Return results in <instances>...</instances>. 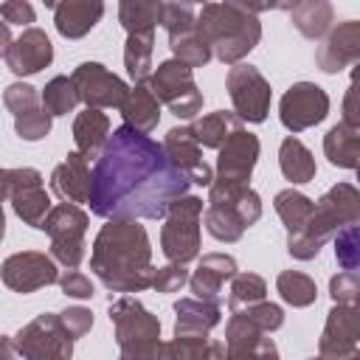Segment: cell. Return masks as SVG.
Returning a JSON list of instances; mask_svg holds the SVG:
<instances>
[{
	"label": "cell",
	"instance_id": "cell-14",
	"mask_svg": "<svg viewBox=\"0 0 360 360\" xmlns=\"http://www.w3.org/2000/svg\"><path fill=\"white\" fill-rule=\"evenodd\" d=\"M0 278H3V284L8 290H14L20 295H28V292H37L42 287L56 284L59 281V270H56V262L48 253L20 250V253H11L0 264Z\"/></svg>",
	"mask_w": 360,
	"mask_h": 360
},
{
	"label": "cell",
	"instance_id": "cell-40",
	"mask_svg": "<svg viewBox=\"0 0 360 360\" xmlns=\"http://www.w3.org/2000/svg\"><path fill=\"white\" fill-rule=\"evenodd\" d=\"M14 132H17L22 141H28V143L42 141V138H48V132H51V115H48V112L42 110V104H39V107H34V110H28V112H22V115L14 118Z\"/></svg>",
	"mask_w": 360,
	"mask_h": 360
},
{
	"label": "cell",
	"instance_id": "cell-45",
	"mask_svg": "<svg viewBox=\"0 0 360 360\" xmlns=\"http://www.w3.org/2000/svg\"><path fill=\"white\" fill-rule=\"evenodd\" d=\"M183 284H188V270L186 264H163V267H155V281H152V290L155 292H177Z\"/></svg>",
	"mask_w": 360,
	"mask_h": 360
},
{
	"label": "cell",
	"instance_id": "cell-42",
	"mask_svg": "<svg viewBox=\"0 0 360 360\" xmlns=\"http://www.w3.org/2000/svg\"><path fill=\"white\" fill-rule=\"evenodd\" d=\"M3 104H6L8 112H14V118H17V115H22V112L39 107V93H37V87H31V84H25V82H14V84H8V87L3 90Z\"/></svg>",
	"mask_w": 360,
	"mask_h": 360
},
{
	"label": "cell",
	"instance_id": "cell-34",
	"mask_svg": "<svg viewBox=\"0 0 360 360\" xmlns=\"http://www.w3.org/2000/svg\"><path fill=\"white\" fill-rule=\"evenodd\" d=\"M169 48H172V53H174L172 59L183 62V65L191 68V70H194V68H205V65L211 62V48L205 45V39L197 34L194 25L169 34Z\"/></svg>",
	"mask_w": 360,
	"mask_h": 360
},
{
	"label": "cell",
	"instance_id": "cell-19",
	"mask_svg": "<svg viewBox=\"0 0 360 360\" xmlns=\"http://www.w3.org/2000/svg\"><path fill=\"white\" fill-rule=\"evenodd\" d=\"M357 59H360V22L357 20H346L338 28H329V34L315 51V65L323 73H340Z\"/></svg>",
	"mask_w": 360,
	"mask_h": 360
},
{
	"label": "cell",
	"instance_id": "cell-49",
	"mask_svg": "<svg viewBox=\"0 0 360 360\" xmlns=\"http://www.w3.org/2000/svg\"><path fill=\"white\" fill-rule=\"evenodd\" d=\"M340 124L360 129V112H357V87H354V82H352V84H349V90H346V98H343V121H340Z\"/></svg>",
	"mask_w": 360,
	"mask_h": 360
},
{
	"label": "cell",
	"instance_id": "cell-33",
	"mask_svg": "<svg viewBox=\"0 0 360 360\" xmlns=\"http://www.w3.org/2000/svg\"><path fill=\"white\" fill-rule=\"evenodd\" d=\"M312 205H315V202H312L307 194H301L298 188H292V186L276 194L273 208H276L278 219L284 222L287 236L304 231V225H307V219H309V214H312Z\"/></svg>",
	"mask_w": 360,
	"mask_h": 360
},
{
	"label": "cell",
	"instance_id": "cell-27",
	"mask_svg": "<svg viewBox=\"0 0 360 360\" xmlns=\"http://www.w3.org/2000/svg\"><path fill=\"white\" fill-rule=\"evenodd\" d=\"M332 20H335V8L326 0H301V3L290 6V22L307 39L326 37L332 28Z\"/></svg>",
	"mask_w": 360,
	"mask_h": 360
},
{
	"label": "cell",
	"instance_id": "cell-18",
	"mask_svg": "<svg viewBox=\"0 0 360 360\" xmlns=\"http://www.w3.org/2000/svg\"><path fill=\"white\" fill-rule=\"evenodd\" d=\"M163 152L169 158V163L188 180L197 186H211L214 183V172L211 166L202 160V146L191 138L188 127H172L163 138Z\"/></svg>",
	"mask_w": 360,
	"mask_h": 360
},
{
	"label": "cell",
	"instance_id": "cell-17",
	"mask_svg": "<svg viewBox=\"0 0 360 360\" xmlns=\"http://www.w3.org/2000/svg\"><path fill=\"white\" fill-rule=\"evenodd\" d=\"M318 354L323 357H354L360 354V309L335 304L326 312V323L318 340Z\"/></svg>",
	"mask_w": 360,
	"mask_h": 360
},
{
	"label": "cell",
	"instance_id": "cell-29",
	"mask_svg": "<svg viewBox=\"0 0 360 360\" xmlns=\"http://www.w3.org/2000/svg\"><path fill=\"white\" fill-rule=\"evenodd\" d=\"M278 169L284 174V180H290L292 186H304L309 180H315V158L312 152L295 138V135H287L278 146Z\"/></svg>",
	"mask_w": 360,
	"mask_h": 360
},
{
	"label": "cell",
	"instance_id": "cell-48",
	"mask_svg": "<svg viewBox=\"0 0 360 360\" xmlns=\"http://www.w3.org/2000/svg\"><path fill=\"white\" fill-rule=\"evenodd\" d=\"M0 17L3 22H14V25H31L34 22V6L25 0H6L0 3Z\"/></svg>",
	"mask_w": 360,
	"mask_h": 360
},
{
	"label": "cell",
	"instance_id": "cell-32",
	"mask_svg": "<svg viewBox=\"0 0 360 360\" xmlns=\"http://www.w3.org/2000/svg\"><path fill=\"white\" fill-rule=\"evenodd\" d=\"M152 48H155V34H129L124 45V68L127 76L135 84H146L152 76Z\"/></svg>",
	"mask_w": 360,
	"mask_h": 360
},
{
	"label": "cell",
	"instance_id": "cell-12",
	"mask_svg": "<svg viewBox=\"0 0 360 360\" xmlns=\"http://www.w3.org/2000/svg\"><path fill=\"white\" fill-rule=\"evenodd\" d=\"M326 115H329V96L315 82L290 84L278 101V118H281L284 129H290L292 135L321 124Z\"/></svg>",
	"mask_w": 360,
	"mask_h": 360
},
{
	"label": "cell",
	"instance_id": "cell-39",
	"mask_svg": "<svg viewBox=\"0 0 360 360\" xmlns=\"http://www.w3.org/2000/svg\"><path fill=\"white\" fill-rule=\"evenodd\" d=\"M335 259L343 270L357 273L360 267V236H357V225H346L340 228L335 236Z\"/></svg>",
	"mask_w": 360,
	"mask_h": 360
},
{
	"label": "cell",
	"instance_id": "cell-7",
	"mask_svg": "<svg viewBox=\"0 0 360 360\" xmlns=\"http://www.w3.org/2000/svg\"><path fill=\"white\" fill-rule=\"evenodd\" d=\"M200 219L202 200L194 194H186L169 205L160 228V250L172 264H188L200 256Z\"/></svg>",
	"mask_w": 360,
	"mask_h": 360
},
{
	"label": "cell",
	"instance_id": "cell-10",
	"mask_svg": "<svg viewBox=\"0 0 360 360\" xmlns=\"http://www.w3.org/2000/svg\"><path fill=\"white\" fill-rule=\"evenodd\" d=\"M11 340H14L17 357H22V360H70L73 343H76L59 323L56 312L37 315Z\"/></svg>",
	"mask_w": 360,
	"mask_h": 360
},
{
	"label": "cell",
	"instance_id": "cell-13",
	"mask_svg": "<svg viewBox=\"0 0 360 360\" xmlns=\"http://www.w3.org/2000/svg\"><path fill=\"white\" fill-rule=\"evenodd\" d=\"M76 98L90 107V110H104V107H121L127 96V82L110 73L101 62H82L70 73Z\"/></svg>",
	"mask_w": 360,
	"mask_h": 360
},
{
	"label": "cell",
	"instance_id": "cell-47",
	"mask_svg": "<svg viewBox=\"0 0 360 360\" xmlns=\"http://www.w3.org/2000/svg\"><path fill=\"white\" fill-rule=\"evenodd\" d=\"M56 284H59V290H62L68 298H76V301H90V298L96 295L93 281H90L84 273H79V270H65Z\"/></svg>",
	"mask_w": 360,
	"mask_h": 360
},
{
	"label": "cell",
	"instance_id": "cell-5",
	"mask_svg": "<svg viewBox=\"0 0 360 360\" xmlns=\"http://www.w3.org/2000/svg\"><path fill=\"white\" fill-rule=\"evenodd\" d=\"M208 205L202 211L205 231L217 242H239L242 233L259 222L262 217V197L250 186L239 183H219L208 186Z\"/></svg>",
	"mask_w": 360,
	"mask_h": 360
},
{
	"label": "cell",
	"instance_id": "cell-20",
	"mask_svg": "<svg viewBox=\"0 0 360 360\" xmlns=\"http://www.w3.org/2000/svg\"><path fill=\"white\" fill-rule=\"evenodd\" d=\"M3 59L14 76H34L53 62V45L42 28H25L17 39H11Z\"/></svg>",
	"mask_w": 360,
	"mask_h": 360
},
{
	"label": "cell",
	"instance_id": "cell-51",
	"mask_svg": "<svg viewBox=\"0 0 360 360\" xmlns=\"http://www.w3.org/2000/svg\"><path fill=\"white\" fill-rule=\"evenodd\" d=\"M8 45H11V31H8L6 22H0V56H6Z\"/></svg>",
	"mask_w": 360,
	"mask_h": 360
},
{
	"label": "cell",
	"instance_id": "cell-24",
	"mask_svg": "<svg viewBox=\"0 0 360 360\" xmlns=\"http://www.w3.org/2000/svg\"><path fill=\"white\" fill-rule=\"evenodd\" d=\"M174 338H208V332L222 321V309L200 298H180L174 304Z\"/></svg>",
	"mask_w": 360,
	"mask_h": 360
},
{
	"label": "cell",
	"instance_id": "cell-46",
	"mask_svg": "<svg viewBox=\"0 0 360 360\" xmlns=\"http://www.w3.org/2000/svg\"><path fill=\"white\" fill-rule=\"evenodd\" d=\"M56 315H59V323L65 326V332H68L73 340L84 338V335L93 329V312H90L87 307H65V309L56 312Z\"/></svg>",
	"mask_w": 360,
	"mask_h": 360
},
{
	"label": "cell",
	"instance_id": "cell-35",
	"mask_svg": "<svg viewBox=\"0 0 360 360\" xmlns=\"http://www.w3.org/2000/svg\"><path fill=\"white\" fill-rule=\"evenodd\" d=\"M276 290H278L281 301L295 309H304V307L315 304V298H318L315 281L301 270H281L276 278Z\"/></svg>",
	"mask_w": 360,
	"mask_h": 360
},
{
	"label": "cell",
	"instance_id": "cell-4",
	"mask_svg": "<svg viewBox=\"0 0 360 360\" xmlns=\"http://www.w3.org/2000/svg\"><path fill=\"white\" fill-rule=\"evenodd\" d=\"M357 219H360V191L352 183H338L318 197L304 231L287 236V253L298 262H309L340 228L357 225Z\"/></svg>",
	"mask_w": 360,
	"mask_h": 360
},
{
	"label": "cell",
	"instance_id": "cell-41",
	"mask_svg": "<svg viewBox=\"0 0 360 360\" xmlns=\"http://www.w3.org/2000/svg\"><path fill=\"white\" fill-rule=\"evenodd\" d=\"M208 360H281V357H278V346H276V340L264 335L253 352H239V354H233V352H225L222 340H211V352H208Z\"/></svg>",
	"mask_w": 360,
	"mask_h": 360
},
{
	"label": "cell",
	"instance_id": "cell-28",
	"mask_svg": "<svg viewBox=\"0 0 360 360\" xmlns=\"http://www.w3.org/2000/svg\"><path fill=\"white\" fill-rule=\"evenodd\" d=\"M323 155L338 169H357L360 166V129L335 124L323 135Z\"/></svg>",
	"mask_w": 360,
	"mask_h": 360
},
{
	"label": "cell",
	"instance_id": "cell-8",
	"mask_svg": "<svg viewBox=\"0 0 360 360\" xmlns=\"http://www.w3.org/2000/svg\"><path fill=\"white\" fill-rule=\"evenodd\" d=\"M90 217L70 202H59L48 211L42 231L51 236V259L62 264L65 270H76L84 259V233H87Z\"/></svg>",
	"mask_w": 360,
	"mask_h": 360
},
{
	"label": "cell",
	"instance_id": "cell-44",
	"mask_svg": "<svg viewBox=\"0 0 360 360\" xmlns=\"http://www.w3.org/2000/svg\"><path fill=\"white\" fill-rule=\"evenodd\" d=\"M264 335H270V332H276V329H281L284 326V309L278 307V304H273V301H259V304H253V307H248V309H242Z\"/></svg>",
	"mask_w": 360,
	"mask_h": 360
},
{
	"label": "cell",
	"instance_id": "cell-50",
	"mask_svg": "<svg viewBox=\"0 0 360 360\" xmlns=\"http://www.w3.org/2000/svg\"><path fill=\"white\" fill-rule=\"evenodd\" d=\"M11 194V177H8V169H0V205L8 200Z\"/></svg>",
	"mask_w": 360,
	"mask_h": 360
},
{
	"label": "cell",
	"instance_id": "cell-38",
	"mask_svg": "<svg viewBox=\"0 0 360 360\" xmlns=\"http://www.w3.org/2000/svg\"><path fill=\"white\" fill-rule=\"evenodd\" d=\"M208 338H172L163 340V360H208Z\"/></svg>",
	"mask_w": 360,
	"mask_h": 360
},
{
	"label": "cell",
	"instance_id": "cell-16",
	"mask_svg": "<svg viewBox=\"0 0 360 360\" xmlns=\"http://www.w3.org/2000/svg\"><path fill=\"white\" fill-rule=\"evenodd\" d=\"M259 152H262V143H259V138L253 132H248L245 127L231 132L228 141L219 146L214 180L250 186V174H253V166L259 160Z\"/></svg>",
	"mask_w": 360,
	"mask_h": 360
},
{
	"label": "cell",
	"instance_id": "cell-26",
	"mask_svg": "<svg viewBox=\"0 0 360 360\" xmlns=\"http://www.w3.org/2000/svg\"><path fill=\"white\" fill-rule=\"evenodd\" d=\"M110 138V118L101 110H90L84 107L76 118H73V141H76V152L87 160L98 158L104 143Z\"/></svg>",
	"mask_w": 360,
	"mask_h": 360
},
{
	"label": "cell",
	"instance_id": "cell-23",
	"mask_svg": "<svg viewBox=\"0 0 360 360\" xmlns=\"http://www.w3.org/2000/svg\"><path fill=\"white\" fill-rule=\"evenodd\" d=\"M104 14V3L98 0H65L53 3V25L65 39H82L96 28Z\"/></svg>",
	"mask_w": 360,
	"mask_h": 360
},
{
	"label": "cell",
	"instance_id": "cell-31",
	"mask_svg": "<svg viewBox=\"0 0 360 360\" xmlns=\"http://www.w3.org/2000/svg\"><path fill=\"white\" fill-rule=\"evenodd\" d=\"M163 3L158 0H121L118 3V22L129 34H155V25L160 22Z\"/></svg>",
	"mask_w": 360,
	"mask_h": 360
},
{
	"label": "cell",
	"instance_id": "cell-3",
	"mask_svg": "<svg viewBox=\"0 0 360 360\" xmlns=\"http://www.w3.org/2000/svg\"><path fill=\"white\" fill-rule=\"evenodd\" d=\"M264 6H248V3H205L197 8L194 28L211 48V56H217L222 65H239L262 39V22L259 11Z\"/></svg>",
	"mask_w": 360,
	"mask_h": 360
},
{
	"label": "cell",
	"instance_id": "cell-9",
	"mask_svg": "<svg viewBox=\"0 0 360 360\" xmlns=\"http://www.w3.org/2000/svg\"><path fill=\"white\" fill-rule=\"evenodd\" d=\"M146 87H149L152 96H155L160 104H166V107L172 110V115H177V118H194V115L202 110V90H200L197 82H194V70L186 68V65L177 62V59L160 62V65L152 70Z\"/></svg>",
	"mask_w": 360,
	"mask_h": 360
},
{
	"label": "cell",
	"instance_id": "cell-1",
	"mask_svg": "<svg viewBox=\"0 0 360 360\" xmlns=\"http://www.w3.org/2000/svg\"><path fill=\"white\" fill-rule=\"evenodd\" d=\"M188 180L169 163L163 146L121 124L107 138L90 172V211L101 219H163L188 194Z\"/></svg>",
	"mask_w": 360,
	"mask_h": 360
},
{
	"label": "cell",
	"instance_id": "cell-53",
	"mask_svg": "<svg viewBox=\"0 0 360 360\" xmlns=\"http://www.w3.org/2000/svg\"><path fill=\"white\" fill-rule=\"evenodd\" d=\"M6 236V214H3V205H0V242Z\"/></svg>",
	"mask_w": 360,
	"mask_h": 360
},
{
	"label": "cell",
	"instance_id": "cell-2",
	"mask_svg": "<svg viewBox=\"0 0 360 360\" xmlns=\"http://www.w3.org/2000/svg\"><path fill=\"white\" fill-rule=\"evenodd\" d=\"M90 270L110 292H141L155 281L152 242L138 219H110L93 239Z\"/></svg>",
	"mask_w": 360,
	"mask_h": 360
},
{
	"label": "cell",
	"instance_id": "cell-37",
	"mask_svg": "<svg viewBox=\"0 0 360 360\" xmlns=\"http://www.w3.org/2000/svg\"><path fill=\"white\" fill-rule=\"evenodd\" d=\"M79 104L76 98V90H73V82L70 76H53L45 87H42V110L53 118V115H68L73 112Z\"/></svg>",
	"mask_w": 360,
	"mask_h": 360
},
{
	"label": "cell",
	"instance_id": "cell-36",
	"mask_svg": "<svg viewBox=\"0 0 360 360\" xmlns=\"http://www.w3.org/2000/svg\"><path fill=\"white\" fill-rule=\"evenodd\" d=\"M264 295H267V284L259 273H236L231 278V290H228V309L231 312L248 309V307L264 301Z\"/></svg>",
	"mask_w": 360,
	"mask_h": 360
},
{
	"label": "cell",
	"instance_id": "cell-6",
	"mask_svg": "<svg viewBox=\"0 0 360 360\" xmlns=\"http://www.w3.org/2000/svg\"><path fill=\"white\" fill-rule=\"evenodd\" d=\"M107 315L112 323V338L118 343V360H163L160 321L138 298H115Z\"/></svg>",
	"mask_w": 360,
	"mask_h": 360
},
{
	"label": "cell",
	"instance_id": "cell-15",
	"mask_svg": "<svg viewBox=\"0 0 360 360\" xmlns=\"http://www.w3.org/2000/svg\"><path fill=\"white\" fill-rule=\"evenodd\" d=\"M8 177H11L8 202H11L14 214L25 225L42 231V222H45L48 211L53 208L51 197H48V191L42 186V174L37 169H31V166H20V169H8Z\"/></svg>",
	"mask_w": 360,
	"mask_h": 360
},
{
	"label": "cell",
	"instance_id": "cell-30",
	"mask_svg": "<svg viewBox=\"0 0 360 360\" xmlns=\"http://www.w3.org/2000/svg\"><path fill=\"white\" fill-rule=\"evenodd\" d=\"M236 129H242V121H239L233 112H228V110L208 112V115L194 118V121L188 124L191 138H194L200 146H205V149H219V146L228 141V135L236 132Z\"/></svg>",
	"mask_w": 360,
	"mask_h": 360
},
{
	"label": "cell",
	"instance_id": "cell-25",
	"mask_svg": "<svg viewBox=\"0 0 360 360\" xmlns=\"http://www.w3.org/2000/svg\"><path fill=\"white\" fill-rule=\"evenodd\" d=\"M118 110H121L124 124L143 135H149L160 121V101L152 96V90L146 84H132Z\"/></svg>",
	"mask_w": 360,
	"mask_h": 360
},
{
	"label": "cell",
	"instance_id": "cell-22",
	"mask_svg": "<svg viewBox=\"0 0 360 360\" xmlns=\"http://www.w3.org/2000/svg\"><path fill=\"white\" fill-rule=\"evenodd\" d=\"M90 160L82 158L79 152H68V158L51 172V191L70 202V205H79V202H87L90 200Z\"/></svg>",
	"mask_w": 360,
	"mask_h": 360
},
{
	"label": "cell",
	"instance_id": "cell-52",
	"mask_svg": "<svg viewBox=\"0 0 360 360\" xmlns=\"http://www.w3.org/2000/svg\"><path fill=\"white\" fill-rule=\"evenodd\" d=\"M309 360H360V354H354V357H323V354H318V357H309Z\"/></svg>",
	"mask_w": 360,
	"mask_h": 360
},
{
	"label": "cell",
	"instance_id": "cell-11",
	"mask_svg": "<svg viewBox=\"0 0 360 360\" xmlns=\"http://www.w3.org/2000/svg\"><path fill=\"white\" fill-rule=\"evenodd\" d=\"M225 90L231 96L233 115L239 121L262 124L267 118L273 90H270V82L262 76V70L256 65H245V62L233 65L225 76Z\"/></svg>",
	"mask_w": 360,
	"mask_h": 360
},
{
	"label": "cell",
	"instance_id": "cell-43",
	"mask_svg": "<svg viewBox=\"0 0 360 360\" xmlns=\"http://www.w3.org/2000/svg\"><path fill=\"white\" fill-rule=\"evenodd\" d=\"M329 295H332L335 304L357 307V301H360V278H357V273L343 270V273L332 276L329 278Z\"/></svg>",
	"mask_w": 360,
	"mask_h": 360
},
{
	"label": "cell",
	"instance_id": "cell-21",
	"mask_svg": "<svg viewBox=\"0 0 360 360\" xmlns=\"http://www.w3.org/2000/svg\"><path fill=\"white\" fill-rule=\"evenodd\" d=\"M236 259L228 253H205L197 262V270L188 276V287L194 292V298L208 301V304H222L225 298V281H231L236 276Z\"/></svg>",
	"mask_w": 360,
	"mask_h": 360
}]
</instances>
